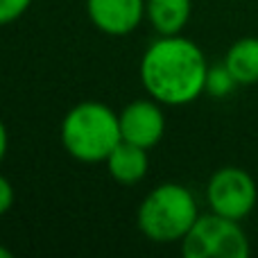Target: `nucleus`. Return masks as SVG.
Listing matches in <instances>:
<instances>
[{"instance_id": "obj_13", "label": "nucleus", "mask_w": 258, "mask_h": 258, "mask_svg": "<svg viewBox=\"0 0 258 258\" xmlns=\"http://www.w3.org/2000/svg\"><path fill=\"white\" fill-rule=\"evenodd\" d=\"M14 200H16V192H14L12 181H9L5 174H0V215H5L12 209Z\"/></svg>"}, {"instance_id": "obj_12", "label": "nucleus", "mask_w": 258, "mask_h": 258, "mask_svg": "<svg viewBox=\"0 0 258 258\" xmlns=\"http://www.w3.org/2000/svg\"><path fill=\"white\" fill-rule=\"evenodd\" d=\"M32 3L34 0H0V27L18 21L32 7Z\"/></svg>"}, {"instance_id": "obj_1", "label": "nucleus", "mask_w": 258, "mask_h": 258, "mask_svg": "<svg viewBox=\"0 0 258 258\" xmlns=\"http://www.w3.org/2000/svg\"><path fill=\"white\" fill-rule=\"evenodd\" d=\"M206 54L181 34L159 36L147 45L138 63L141 84L163 107H186L206 93Z\"/></svg>"}, {"instance_id": "obj_7", "label": "nucleus", "mask_w": 258, "mask_h": 258, "mask_svg": "<svg viewBox=\"0 0 258 258\" xmlns=\"http://www.w3.org/2000/svg\"><path fill=\"white\" fill-rule=\"evenodd\" d=\"M86 14L102 34L127 36L145 18V0H86Z\"/></svg>"}, {"instance_id": "obj_4", "label": "nucleus", "mask_w": 258, "mask_h": 258, "mask_svg": "<svg viewBox=\"0 0 258 258\" xmlns=\"http://www.w3.org/2000/svg\"><path fill=\"white\" fill-rule=\"evenodd\" d=\"M249 251V238L240 222L213 211L200 215L181 240L186 258H247Z\"/></svg>"}, {"instance_id": "obj_2", "label": "nucleus", "mask_w": 258, "mask_h": 258, "mask_svg": "<svg viewBox=\"0 0 258 258\" xmlns=\"http://www.w3.org/2000/svg\"><path fill=\"white\" fill-rule=\"evenodd\" d=\"M61 145L82 163H102L122 141L120 118L104 102L86 100L63 116L59 127Z\"/></svg>"}, {"instance_id": "obj_3", "label": "nucleus", "mask_w": 258, "mask_h": 258, "mask_svg": "<svg viewBox=\"0 0 258 258\" xmlns=\"http://www.w3.org/2000/svg\"><path fill=\"white\" fill-rule=\"evenodd\" d=\"M197 218H200V209L195 195L190 192V188L174 181H165L152 188L136 213L141 233L147 240L159 245L181 242Z\"/></svg>"}, {"instance_id": "obj_6", "label": "nucleus", "mask_w": 258, "mask_h": 258, "mask_svg": "<svg viewBox=\"0 0 258 258\" xmlns=\"http://www.w3.org/2000/svg\"><path fill=\"white\" fill-rule=\"evenodd\" d=\"M118 118H120L122 141L145 147V150H152L154 145H159L165 134L163 104L156 102L154 98L134 100L118 113Z\"/></svg>"}, {"instance_id": "obj_9", "label": "nucleus", "mask_w": 258, "mask_h": 258, "mask_svg": "<svg viewBox=\"0 0 258 258\" xmlns=\"http://www.w3.org/2000/svg\"><path fill=\"white\" fill-rule=\"evenodd\" d=\"M192 14V0H145V18L159 36L181 34Z\"/></svg>"}, {"instance_id": "obj_15", "label": "nucleus", "mask_w": 258, "mask_h": 258, "mask_svg": "<svg viewBox=\"0 0 258 258\" xmlns=\"http://www.w3.org/2000/svg\"><path fill=\"white\" fill-rule=\"evenodd\" d=\"M9 256H12V251H9L7 247H3V245H0V258H9Z\"/></svg>"}, {"instance_id": "obj_11", "label": "nucleus", "mask_w": 258, "mask_h": 258, "mask_svg": "<svg viewBox=\"0 0 258 258\" xmlns=\"http://www.w3.org/2000/svg\"><path fill=\"white\" fill-rule=\"evenodd\" d=\"M236 86H240V84L231 75V71L224 66V61L209 68V75H206V93L209 95H213V98H227V95H231L236 91Z\"/></svg>"}, {"instance_id": "obj_10", "label": "nucleus", "mask_w": 258, "mask_h": 258, "mask_svg": "<svg viewBox=\"0 0 258 258\" xmlns=\"http://www.w3.org/2000/svg\"><path fill=\"white\" fill-rule=\"evenodd\" d=\"M224 66L240 86L258 84V36H242L224 54Z\"/></svg>"}, {"instance_id": "obj_5", "label": "nucleus", "mask_w": 258, "mask_h": 258, "mask_svg": "<svg viewBox=\"0 0 258 258\" xmlns=\"http://www.w3.org/2000/svg\"><path fill=\"white\" fill-rule=\"evenodd\" d=\"M258 186L247 170L224 165L211 174L206 183V204L213 213L231 220H245L256 209Z\"/></svg>"}, {"instance_id": "obj_8", "label": "nucleus", "mask_w": 258, "mask_h": 258, "mask_svg": "<svg viewBox=\"0 0 258 258\" xmlns=\"http://www.w3.org/2000/svg\"><path fill=\"white\" fill-rule=\"evenodd\" d=\"M104 163H107V170L113 181L122 183V186H134L145 179L147 170H150V156H147L145 147L120 141Z\"/></svg>"}, {"instance_id": "obj_14", "label": "nucleus", "mask_w": 258, "mask_h": 258, "mask_svg": "<svg viewBox=\"0 0 258 258\" xmlns=\"http://www.w3.org/2000/svg\"><path fill=\"white\" fill-rule=\"evenodd\" d=\"M7 147H9V134H7V127H5L3 118H0V163H3L5 154H7Z\"/></svg>"}]
</instances>
